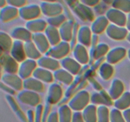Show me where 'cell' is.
Returning <instances> with one entry per match:
<instances>
[{
	"instance_id": "52a82bcc",
	"label": "cell",
	"mask_w": 130,
	"mask_h": 122,
	"mask_svg": "<svg viewBox=\"0 0 130 122\" xmlns=\"http://www.w3.org/2000/svg\"><path fill=\"white\" fill-rule=\"evenodd\" d=\"M1 65L8 72H16L17 64L15 60L8 55H4L1 57Z\"/></svg>"
},
{
	"instance_id": "277c9868",
	"label": "cell",
	"mask_w": 130,
	"mask_h": 122,
	"mask_svg": "<svg viewBox=\"0 0 130 122\" xmlns=\"http://www.w3.org/2000/svg\"><path fill=\"white\" fill-rule=\"evenodd\" d=\"M74 11L81 19L85 20H91L94 19V13L90 6L83 3H77L73 7Z\"/></svg>"
},
{
	"instance_id": "5b68a950",
	"label": "cell",
	"mask_w": 130,
	"mask_h": 122,
	"mask_svg": "<svg viewBox=\"0 0 130 122\" xmlns=\"http://www.w3.org/2000/svg\"><path fill=\"white\" fill-rule=\"evenodd\" d=\"M19 14V10L16 7L11 5H6L1 8V20L3 22L10 21L11 19L16 17Z\"/></svg>"
},
{
	"instance_id": "7402d4cb",
	"label": "cell",
	"mask_w": 130,
	"mask_h": 122,
	"mask_svg": "<svg viewBox=\"0 0 130 122\" xmlns=\"http://www.w3.org/2000/svg\"><path fill=\"white\" fill-rule=\"evenodd\" d=\"M27 45L29 47H26V51L25 52H27V54H29V57H32V58H37V57H39V53L36 50L32 43H29Z\"/></svg>"
},
{
	"instance_id": "1f68e13d",
	"label": "cell",
	"mask_w": 130,
	"mask_h": 122,
	"mask_svg": "<svg viewBox=\"0 0 130 122\" xmlns=\"http://www.w3.org/2000/svg\"><path fill=\"white\" fill-rule=\"evenodd\" d=\"M6 3H7V1L6 0H0V5H1V7L3 8L4 6H6Z\"/></svg>"
},
{
	"instance_id": "484cf974",
	"label": "cell",
	"mask_w": 130,
	"mask_h": 122,
	"mask_svg": "<svg viewBox=\"0 0 130 122\" xmlns=\"http://www.w3.org/2000/svg\"><path fill=\"white\" fill-rule=\"evenodd\" d=\"M46 122H60L58 114L55 112L51 113L47 118Z\"/></svg>"
},
{
	"instance_id": "5bb4252c",
	"label": "cell",
	"mask_w": 130,
	"mask_h": 122,
	"mask_svg": "<svg viewBox=\"0 0 130 122\" xmlns=\"http://www.w3.org/2000/svg\"><path fill=\"white\" fill-rule=\"evenodd\" d=\"M112 5L123 12H130V0H113Z\"/></svg>"
},
{
	"instance_id": "603a6c76",
	"label": "cell",
	"mask_w": 130,
	"mask_h": 122,
	"mask_svg": "<svg viewBox=\"0 0 130 122\" xmlns=\"http://www.w3.org/2000/svg\"><path fill=\"white\" fill-rule=\"evenodd\" d=\"M9 5L16 8H21L26 5L27 0H6Z\"/></svg>"
},
{
	"instance_id": "ba28073f",
	"label": "cell",
	"mask_w": 130,
	"mask_h": 122,
	"mask_svg": "<svg viewBox=\"0 0 130 122\" xmlns=\"http://www.w3.org/2000/svg\"><path fill=\"white\" fill-rule=\"evenodd\" d=\"M26 25L27 27L32 31H41L47 27V23L43 19H36L28 20Z\"/></svg>"
},
{
	"instance_id": "cb8c5ba5",
	"label": "cell",
	"mask_w": 130,
	"mask_h": 122,
	"mask_svg": "<svg viewBox=\"0 0 130 122\" xmlns=\"http://www.w3.org/2000/svg\"><path fill=\"white\" fill-rule=\"evenodd\" d=\"M43 108L42 105H39L37 108L36 112V116H35V122H41L42 118H43Z\"/></svg>"
},
{
	"instance_id": "9a60e30c",
	"label": "cell",
	"mask_w": 130,
	"mask_h": 122,
	"mask_svg": "<svg viewBox=\"0 0 130 122\" xmlns=\"http://www.w3.org/2000/svg\"><path fill=\"white\" fill-rule=\"evenodd\" d=\"M109 109L105 106H100L97 111V122H109Z\"/></svg>"
},
{
	"instance_id": "836d02e7",
	"label": "cell",
	"mask_w": 130,
	"mask_h": 122,
	"mask_svg": "<svg viewBox=\"0 0 130 122\" xmlns=\"http://www.w3.org/2000/svg\"><path fill=\"white\" fill-rule=\"evenodd\" d=\"M43 2H55L57 0H41Z\"/></svg>"
},
{
	"instance_id": "f546056e",
	"label": "cell",
	"mask_w": 130,
	"mask_h": 122,
	"mask_svg": "<svg viewBox=\"0 0 130 122\" xmlns=\"http://www.w3.org/2000/svg\"><path fill=\"white\" fill-rule=\"evenodd\" d=\"M1 88H2L5 92L10 93V94H14V93H15L13 92V90H11L10 88H8V86H6V85H4L3 84V83H1Z\"/></svg>"
},
{
	"instance_id": "2e32d148",
	"label": "cell",
	"mask_w": 130,
	"mask_h": 122,
	"mask_svg": "<svg viewBox=\"0 0 130 122\" xmlns=\"http://www.w3.org/2000/svg\"><path fill=\"white\" fill-rule=\"evenodd\" d=\"M116 107L120 109H124L130 105V94L126 93L121 99L116 101Z\"/></svg>"
},
{
	"instance_id": "8992f818",
	"label": "cell",
	"mask_w": 130,
	"mask_h": 122,
	"mask_svg": "<svg viewBox=\"0 0 130 122\" xmlns=\"http://www.w3.org/2000/svg\"><path fill=\"white\" fill-rule=\"evenodd\" d=\"M107 30L110 37L115 38L116 39L117 38L123 39L126 36L127 34L126 29H124L123 27H121L119 25H115V24L109 25Z\"/></svg>"
},
{
	"instance_id": "6da1fadb",
	"label": "cell",
	"mask_w": 130,
	"mask_h": 122,
	"mask_svg": "<svg viewBox=\"0 0 130 122\" xmlns=\"http://www.w3.org/2000/svg\"><path fill=\"white\" fill-rule=\"evenodd\" d=\"M19 13L22 19L30 20L37 19L41 13V10L40 6L36 4H30L20 8Z\"/></svg>"
},
{
	"instance_id": "30bf717a",
	"label": "cell",
	"mask_w": 130,
	"mask_h": 122,
	"mask_svg": "<svg viewBox=\"0 0 130 122\" xmlns=\"http://www.w3.org/2000/svg\"><path fill=\"white\" fill-rule=\"evenodd\" d=\"M108 26V19L106 17L102 16L96 18L93 21L92 29L95 33H100Z\"/></svg>"
},
{
	"instance_id": "3957f363",
	"label": "cell",
	"mask_w": 130,
	"mask_h": 122,
	"mask_svg": "<svg viewBox=\"0 0 130 122\" xmlns=\"http://www.w3.org/2000/svg\"><path fill=\"white\" fill-rule=\"evenodd\" d=\"M106 17L109 20L119 26H124L126 24V17L124 12L114 8L106 11Z\"/></svg>"
},
{
	"instance_id": "d6986e66",
	"label": "cell",
	"mask_w": 130,
	"mask_h": 122,
	"mask_svg": "<svg viewBox=\"0 0 130 122\" xmlns=\"http://www.w3.org/2000/svg\"><path fill=\"white\" fill-rule=\"evenodd\" d=\"M8 100L9 101H10V104H11V105L12 106V108L13 109V110L15 111V113H17V114L19 116V117L20 118V119H21L23 122H28V119L27 118V117L25 116V114H24V113L22 111L21 109H20V108L19 107V105L15 102L13 99L12 98L10 97Z\"/></svg>"
},
{
	"instance_id": "4fadbf2b",
	"label": "cell",
	"mask_w": 130,
	"mask_h": 122,
	"mask_svg": "<svg viewBox=\"0 0 130 122\" xmlns=\"http://www.w3.org/2000/svg\"><path fill=\"white\" fill-rule=\"evenodd\" d=\"M59 121L60 122H72V113L67 105H64L59 109Z\"/></svg>"
},
{
	"instance_id": "44dd1931",
	"label": "cell",
	"mask_w": 130,
	"mask_h": 122,
	"mask_svg": "<svg viewBox=\"0 0 130 122\" xmlns=\"http://www.w3.org/2000/svg\"><path fill=\"white\" fill-rule=\"evenodd\" d=\"M110 119L111 122H126L122 113L118 109H112L110 114Z\"/></svg>"
},
{
	"instance_id": "4316f807",
	"label": "cell",
	"mask_w": 130,
	"mask_h": 122,
	"mask_svg": "<svg viewBox=\"0 0 130 122\" xmlns=\"http://www.w3.org/2000/svg\"><path fill=\"white\" fill-rule=\"evenodd\" d=\"M81 3L88 6H96L100 2V0H80Z\"/></svg>"
},
{
	"instance_id": "ffe728a7",
	"label": "cell",
	"mask_w": 130,
	"mask_h": 122,
	"mask_svg": "<svg viewBox=\"0 0 130 122\" xmlns=\"http://www.w3.org/2000/svg\"><path fill=\"white\" fill-rule=\"evenodd\" d=\"M11 39L6 33H1V47L5 51H8L11 47Z\"/></svg>"
},
{
	"instance_id": "83f0119b",
	"label": "cell",
	"mask_w": 130,
	"mask_h": 122,
	"mask_svg": "<svg viewBox=\"0 0 130 122\" xmlns=\"http://www.w3.org/2000/svg\"><path fill=\"white\" fill-rule=\"evenodd\" d=\"M123 115H124L126 122H130V109H127V110L124 111L123 113Z\"/></svg>"
},
{
	"instance_id": "d6a6232c",
	"label": "cell",
	"mask_w": 130,
	"mask_h": 122,
	"mask_svg": "<svg viewBox=\"0 0 130 122\" xmlns=\"http://www.w3.org/2000/svg\"><path fill=\"white\" fill-rule=\"evenodd\" d=\"M102 1H104V2L105 3L109 5V4H112V3L113 0H102Z\"/></svg>"
},
{
	"instance_id": "4dcf8cb0",
	"label": "cell",
	"mask_w": 130,
	"mask_h": 122,
	"mask_svg": "<svg viewBox=\"0 0 130 122\" xmlns=\"http://www.w3.org/2000/svg\"><path fill=\"white\" fill-rule=\"evenodd\" d=\"M126 25H127V27H128V29L130 30V13H129V15H128V17H127Z\"/></svg>"
},
{
	"instance_id": "d590c367",
	"label": "cell",
	"mask_w": 130,
	"mask_h": 122,
	"mask_svg": "<svg viewBox=\"0 0 130 122\" xmlns=\"http://www.w3.org/2000/svg\"><path fill=\"white\" fill-rule=\"evenodd\" d=\"M129 58H130V50H129Z\"/></svg>"
},
{
	"instance_id": "7a4b0ae2",
	"label": "cell",
	"mask_w": 130,
	"mask_h": 122,
	"mask_svg": "<svg viewBox=\"0 0 130 122\" xmlns=\"http://www.w3.org/2000/svg\"><path fill=\"white\" fill-rule=\"evenodd\" d=\"M41 12L46 16L52 17L62 14V5L56 2H42L40 5Z\"/></svg>"
},
{
	"instance_id": "d4e9b609",
	"label": "cell",
	"mask_w": 130,
	"mask_h": 122,
	"mask_svg": "<svg viewBox=\"0 0 130 122\" xmlns=\"http://www.w3.org/2000/svg\"><path fill=\"white\" fill-rule=\"evenodd\" d=\"M72 122H85L83 119V115L81 113L76 112L73 114L72 118Z\"/></svg>"
},
{
	"instance_id": "e0dca14e",
	"label": "cell",
	"mask_w": 130,
	"mask_h": 122,
	"mask_svg": "<svg viewBox=\"0 0 130 122\" xmlns=\"http://www.w3.org/2000/svg\"><path fill=\"white\" fill-rule=\"evenodd\" d=\"M13 34L17 38L24 40H28L30 38V34L27 29L23 27H18L15 29Z\"/></svg>"
},
{
	"instance_id": "7c38bea8",
	"label": "cell",
	"mask_w": 130,
	"mask_h": 122,
	"mask_svg": "<svg viewBox=\"0 0 130 122\" xmlns=\"http://www.w3.org/2000/svg\"><path fill=\"white\" fill-rule=\"evenodd\" d=\"M88 102V95L85 97H76L70 102V107L74 110H81L85 107Z\"/></svg>"
},
{
	"instance_id": "ac0fdd59",
	"label": "cell",
	"mask_w": 130,
	"mask_h": 122,
	"mask_svg": "<svg viewBox=\"0 0 130 122\" xmlns=\"http://www.w3.org/2000/svg\"><path fill=\"white\" fill-rule=\"evenodd\" d=\"M66 18L63 14H60V15H57V16L52 17H50L48 19V22L50 24V25L52 26H59V25H62L66 21Z\"/></svg>"
},
{
	"instance_id": "e575fe53",
	"label": "cell",
	"mask_w": 130,
	"mask_h": 122,
	"mask_svg": "<svg viewBox=\"0 0 130 122\" xmlns=\"http://www.w3.org/2000/svg\"><path fill=\"white\" fill-rule=\"evenodd\" d=\"M128 39H129V41H130V34H129V36H128Z\"/></svg>"
},
{
	"instance_id": "9c48e42d",
	"label": "cell",
	"mask_w": 130,
	"mask_h": 122,
	"mask_svg": "<svg viewBox=\"0 0 130 122\" xmlns=\"http://www.w3.org/2000/svg\"><path fill=\"white\" fill-rule=\"evenodd\" d=\"M83 117L85 122H97V113L95 106H88L84 110Z\"/></svg>"
},
{
	"instance_id": "8fae6325",
	"label": "cell",
	"mask_w": 130,
	"mask_h": 122,
	"mask_svg": "<svg viewBox=\"0 0 130 122\" xmlns=\"http://www.w3.org/2000/svg\"><path fill=\"white\" fill-rule=\"evenodd\" d=\"M11 54L13 57L18 61H22L25 58V52H24L21 43L19 41L15 43L11 50Z\"/></svg>"
},
{
	"instance_id": "f1b7e54d",
	"label": "cell",
	"mask_w": 130,
	"mask_h": 122,
	"mask_svg": "<svg viewBox=\"0 0 130 122\" xmlns=\"http://www.w3.org/2000/svg\"><path fill=\"white\" fill-rule=\"evenodd\" d=\"M78 1L79 0H66V1L67 3V4H68L69 6H72V8H73L74 6H76V5L78 3Z\"/></svg>"
}]
</instances>
